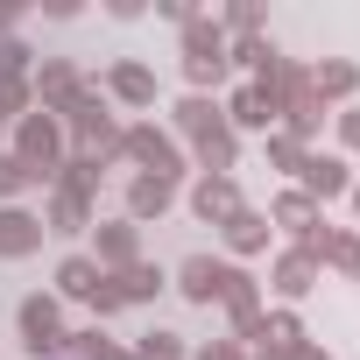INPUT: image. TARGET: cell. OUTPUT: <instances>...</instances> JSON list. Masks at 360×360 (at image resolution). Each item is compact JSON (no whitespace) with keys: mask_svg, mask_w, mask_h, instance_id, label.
Here are the masks:
<instances>
[{"mask_svg":"<svg viewBox=\"0 0 360 360\" xmlns=\"http://www.w3.org/2000/svg\"><path fill=\"white\" fill-rule=\"evenodd\" d=\"M64 120V141H78V155H99V162H120V120H113V106H106V92L85 78V92L57 113Z\"/></svg>","mask_w":360,"mask_h":360,"instance_id":"cell-1","label":"cell"},{"mask_svg":"<svg viewBox=\"0 0 360 360\" xmlns=\"http://www.w3.org/2000/svg\"><path fill=\"white\" fill-rule=\"evenodd\" d=\"M8 134H15V148H8V155L36 176V184H57V169H64V155H71L64 120H57V113H22Z\"/></svg>","mask_w":360,"mask_h":360,"instance_id":"cell-2","label":"cell"},{"mask_svg":"<svg viewBox=\"0 0 360 360\" xmlns=\"http://www.w3.org/2000/svg\"><path fill=\"white\" fill-rule=\"evenodd\" d=\"M120 162H134V176H162V184H184V169H191V155L176 148V134L155 127V120L120 127Z\"/></svg>","mask_w":360,"mask_h":360,"instance_id":"cell-3","label":"cell"},{"mask_svg":"<svg viewBox=\"0 0 360 360\" xmlns=\"http://www.w3.org/2000/svg\"><path fill=\"white\" fill-rule=\"evenodd\" d=\"M169 283H176V297H184V304L212 311V304H226V290L240 283V269H233V262H219V255H184Z\"/></svg>","mask_w":360,"mask_h":360,"instance_id":"cell-4","label":"cell"},{"mask_svg":"<svg viewBox=\"0 0 360 360\" xmlns=\"http://www.w3.org/2000/svg\"><path fill=\"white\" fill-rule=\"evenodd\" d=\"M15 325H22V346L36 360H57L64 353V304L57 297H22L15 304Z\"/></svg>","mask_w":360,"mask_h":360,"instance_id":"cell-5","label":"cell"},{"mask_svg":"<svg viewBox=\"0 0 360 360\" xmlns=\"http://www.w3.org/2000/svg\"><path fill=\"white\" fill-rule=\"evenodd\" d=\"M29 92H36V113H64V106L85 92V71H78L71 57H43V64L29 71Z\"/></svg>","mask_w":360,"mask_h":360,"instance_id":"cell-6","label":"cell"},{"mask_svg":"<svg viewBox=\"0 0 360 360\" xmlns=\"http://www.w3.org/2000/svg\"><path fill=\"white\" fill-rule=\"evenodd\" d=\"M99 92H106L113 106H127V113H148V106H155V71H148L141 57H113L106 78H99Z\"/></svg>","mask_w":360,"mask_h":360,"instance_id":"cell-7","label":"cell"},{"mask_svg":"<svg viewBox=\"0 0 360 360\" xmlns=\"http://www.w3.org/2000/svg\"><path fill=\"white\" fill-rule=\"evenodd\" d=\"M297 191L325 212L332 198H346V191H353V162H346V155H318V148H311V155H304V169H297Z\"/></svg>","mask_w":360,"mask_h":360,"instance_id":"cell-8","label":"cell"},{"mask_svg":"<svg viewBox=\"0 0 360 360\" xmlns=\"http://www.w3.org/2000/svg\"><path fill=\"white\" fill-rule=\"evenodd\" d=\"M318 283H325V269L311 262V248H283V255L269 262V290H276V297H283L290 311H297V304H304V297H311Z\"/></svg>","mask_w":360,"mask_h":360,"instance_id":"cell-9","label":"cell"},{"mask_svg":"<svg viewBox=\"0 0 360 360\" xmlns=\"http://www.w3.org/2000/svg\"><path fill=\"white\" fill-rule=\"evenodd\" d=\"M226 127V106L219 99H198V92H184L169 106V134H176V148H198V141H212Z\"/></svg>","mask_w":360,"mask_h":360,"instance_id":"cell-10","label":"cell"},{"mask_svg":"<svg viewBox=\"0 0 360 360\" xmlns=\"http://www.w3.org/2000/svg\"><path fill=\"white\" fill-rule=\"evenodd\" d=\"M184 205H191V219H198V226H226L248 198H240V184H233V176H191Z\"/></svg>","mask_w":360,"mask_h":360,"instance_id":"cell-11","label":"cell"},{"mask_svg":"<svg viewBox=\"0 0 360 360\" xmlns=\"http://www.w3.org/2000/svg\"><path fill=\"white\" fill-rule=\"evenodd\" d=\"M92 262H99L106 276L134 269V262H141V226H134V219H99V226H92Z\"/></svg>","mask_w":360,"mask_h":360,"instance_id":"cell-12","label":"cell"},{"mask_svg":"<svg viewBox=\"0 0 360 360\" xmlns=\"http://www.w3.org/2000/svg\"><path fill=\"white\" fill-rule=\"evenodd\" d=\"M304 248H311V262H318V269H332V276L360 283V226H318Z\"/></svg>","mask_w":360,"mask_h":360,"instance_id":"cell-13","label":"cell"},{"mask_svg":"<svg viewBox=\"0 0 360 360\" xmlns=\"http://www.w3.org/2000/svg\"><path fill=\"white\" fill-rule=\"evenodd\" d=\"M219 106H226V127L233 134H276L283 127V113H276V99L262 85H233V99H219Z\"/></svg>","mask_w":360,"mask_h":360,"instance_id":"cell-14","label":"cell"},{"mask_svg":"<svg viewBox=\"0 0 360 360\" xmlns=\"http://www.w3.org/2000/svg\"><path fill=\"white\" fill-rule=\"evenodd\" d=\"M269 226H276V233H283L290 248H304V240H311V233L325 226V212H318V205H311V198H304V191L290 184V191H276V198H269Z\"/></svg>","mask_w":360,"mask_h":360,"instance_id":"cell-15","label":"cell"},{"mask_svg":"<svg viewBox=\"0 0 360 360\" xmlns=\"http://www.w3.org/2000/svg\"><path fill=\"white\" fill-rule=\"evenodd\" d=\"M219 240H226V255H233V269L240 262H255V255H269V240H276V226H269V212H255V205H240L226 226H219Z\"/></svg>","mask_w":360,"mask_h":360,"instance_id":"cell-16","label":"cell"},{"mask_svg":"<svg viewBox=\"0 0 360 360\" xmlns=\"http://www.w3.org/2000/svg\"><path fill=\"white\" fill-rule=\"evenodd\" d=\"M43 212H29V205H0V262H29L36 248H43Z\"/></svg>","mask_w":360,"mask_h":360,"instance_id":"cell-17","label":"cell"},{"mask_svg":"<svg viewBox=\"0 0 360 360\" xmlns=\"http://www.w3.org/2000/svg\"><path fill=\"white\" fill-rule=\"evenodd\" d=\"M304 339H311V332H304V318H297L290 304L262 311V325H255V353H276V360H290V353H297Z\"/></svg>","mask_w":360,"mask_h":360,"instance_id":"cell-18","label":"cell"},{"mask_svg":"<svg viewBox=\"0 0 360 360\" xmlns=\"http://www.w3.org/2000/svg\"><path fill=\"white\" fill-rule=\"evenodd\" d=\"M311 92H318L325 106H353V92H360V64H353V57H318V64H311Z\"/></svg>","mask_w":360,"mask_h":360,"instance_id":"cell-19","label":"cell"},{"mask_svg":"<svg viewBox=\"0 0 360 360\" xmlns=\"http://www.w3.org/2000/svg\"><path fill=\"white\" fill-rule=\"evenodd\" d=\"M99 283H106V269H99L92 255H64V262H57V290H50V297H57V304H92V290H99Z\"/></svg>","mask_w":360,"mask_h":360,"instance_id":"cell-20","label":"cell"},{"mask_svg":"<svg viewBox=\"0 0 360 360\" xmlns=\"http://www.w3.org/2000/svg\"><path fill=\"white\" fill-rule=\"evenodd\" d=\"M219 311H226V325H233V339L248 346V339H255V325H262V311H269V304H262V283H255V276L240 269V283L226 290V304H219Z\"/></svg>","mask_w":360,"mask_h":360,"instance_id":"cell-21","label":"cell"},{"mask_svg":"<svg viewBox=\"0 0 360 360\" xmlns=\"http://www.w3.org/2000/svg\"><path fill=\"white\" fill-rule=\"evenodd\" d=\"M176 198H184V184H162V176H134V184H127V219H134V226H148V219H162Z\"/></svg>","mask_w":360,"mask_h":360,"instance_id":"cell-22","label":"cell"},{"mask_svg":"<svg viewBox=\"0 0 360 360\" xmlns=\"http://www.w3.org/2000/svg\"><path fill=\"white\" fill-rule=\"evenodd\" d=\"M43 226L50 233H92L99 226V212H92V198H71V191H50V205H43Z\"/></svg>","mask_w":360,"mask_h":360,"instance_id":"cell-23","label":"cell"},{"mask_svg":"<svg viewBox=\"0 0 360 360\" xmlns=\"http://www.w3.org/2000/svg\"><path fill=\"white\" fill-rule=\"evenodd\" d=\"M99 184H106V162H99V155H78V148H71L50 191H71V198H99Z\"/></svg>","mask_w":360,"mask_h":360,"instance_id":"cell-24","label":"cell"},{"mask_svg":"<svg viewBox=\"0 0 360 360\" xmlns=\"http://www.w3.org/2000/svg\"><path fill=\"white\" fill-rule=\"evenodd\" d=\"M113 290H120V304H155L162 290H169V276L155 269V262H134V269H120V276H106Z\"/></svg>","mask_w":360,"mask_h":360,"instance_id":"cell-25","label":"cell"},{"mask_svg":"<svg viewBox=\"0 0 360 360\" xmlns=\"http://www.w3.org/2000/svg\"><path fill=\"white\" fill-rule=\"evenodd\" d=\"M176 43H184V64H191V57H226V36H219L212 15H191L184 29H176Z\"/></svg>","mask_w":360,"mask_h":360,"instance_id":"cell-26","label":"cell"},{"mask_svg":"<svg viewBox=\"0 0 360 360\" xmlns=\"http://www.w3.org/2000/svg\"><path fill=\"white\" fill-rule=\"evenodd\" d=\"M276 57H283V50H276L269 36H240V43H226V64H240V71H248V85H255Z\"/></svg>","mask_w":360,"mask_h":360,"instance_id":"cell-27","label":"cell"},{"mask_svg":"<svg viewBox=\"0 0 360 360\" xmlns=\"http://www.w3.org/2000/svg\"><path fill=\"white\" fill-rule=\"evenodd\" d=\"M113 353H120V346H113L99 325H85V332H64V353H57V360H113Z\"/></svg>","mask_w":360,"mask_h":360,"instance_id":"cell-28","label":"cell"},{"mask_svg":"<svg viewBox=\"0 0 360 360\" xmlns=\"http://www.w3.org/2000/svg\"><path fill=\"white\" fill-rule=\"evenodd\" d=\"M219 36H226V43L262 36V8H255V0H226V8H219Z\"/></svg>","mask_w":360,"mask_h":360,"instance_id":"cell-29","label":"cell"},{"mask_svg":"<svg viewBox=\"0 0 360 360\" xmlns=\"http://www.w3.org/2000/svg\"><path fill=\"white\" fill-rule=\"evenodd\" d=\"M29 71H36V50L22 36H0V85H22Z\"/></svg>","mask_w":360,"mask_h":360,"instance_id":"cell-30","label":"cell"},{"mask_svg":"<svg viewBox=\"0 0 360 360\" xmlns=\"http://www.w3.org/2000/svg\"><path fill=\"white\" fill-rule=\"evenodd\" d=\"M127 353H134V360H191V346L176 339V332H141Z\"/></svg>","mask_w":360,"mask_h":360,"instance_id":"cell-31","label":"cell"},{"mask_svg":"<svg viewBox=\"0 0 360 360\" xmlns=\"http://www.w3.org/2000/svg\"><path fill=\"white\" fill-rule=\"evenodd\" d=\"M262 148H269V169H276V176H290V184H297V169H304V155H311V148H297L290 134H262Z\"/></svg>","mask_w":360,"mask_h":360,"instance_id":"cell-32","label":"cell"},{"mask_svg":"<svg viewBox=\"0 0 360 360\" xmlns=\"http://www.w3.org/2000/svg\"><path fill=\"white\" fill-rule=\"evenodd\" d=\"M22 191H36V176H29V169L8 155V148H0V205H15Z\"/></svg>","mask_w":360,"mask_h":360,"instance_id":"cell-33","label":"cell"},{"mask_svg":"<svg viewBox=\"0 0 360 360\" xmlns=\"http://www.w3.org/2000/svg\"><path fill=\"white\" fill-rule=\"evenodd\" d=\"M332 127H339V155H360V106L332 113Z\"/></svg>","mask_w":360,"mask_h":360,"instance_id":"cell-34","label":"cell"},{"mask_svg":"<svg viewBox=\"0 0 360 360\" xmlns=\"http://www.w3.org/2000/svg\"><path fill=\"white\" fill-rule=\"evenodd\" d=\"M120 311H127V304H120V290H113V283H99V290H92V318H120Z\"/></svg>","mask_w":360,"mask_h":360,"instance_id":"cell-35","label":"cell"},{"mask_svg":"<svg viewBox=\"0 0 360 360\" xmlns=\"http://www.w3.org/2000/svg\"><path fill=\"white\" fill-rule=\"evenodd\" d=\"M191 360H248V346H240V339H212V346H198Z\"/></svg>","mask_w":360,"mask_h":360,"instance_id":"cell-36","label":"cell"},{"mask_svg":"<svg viewBox=\"0 0 360 360\" xmlns=\"http://www.w3.org/2000/svg\"><path fill=\"white\" fill-rule=\"evenodd\" d=\"M155 15H162V22H176V29H184V22H191L198 8H191V0H155Z\"/></svg>","mask_w":360,"mask_h":360,"instance_id":"cell-37","label":"cell"},{"mask_svg":"<svg viewBox=\"0 0 360 360\" xmlns=\"http://www.w3.org/2000/svg\"><path fill=\"white\" fill-rule=\"evenodd\" d=\"M22 29V0H0V36H15Z\"/></svg>","mask_w":360,"mask_h":360,"instance_id":"cell-38","label":"cell"},{"mask_svg":"<svg viewBox=\"0 0 360 360\" xmlns=\"http://www.w3.org/2000/svg\"><path fill=\"white\" fill-rule=\"evenodd\" d=\"M290 360H332V353H325V346H318V339H304V346H297V353H290Z\"/></svg>","mask_w":360,"mask_h":360,"instance_id":"cell-39","label":"cell"},{"mask_svg":"<svg viewBox=\"0 0 360 360\" xmlns=\"http://www.w3.org/2000/svg\"><path fill=\"white\" fill-rule=\"evenodd\" d=\"M346 205H353V226H360V184H353V191H346Z\"/></svg>","mask_w":360,"mask_h":360,"instance_id":"cell-40","label":"cell"},{"mask_svg":"<svg viewBox=\"0 0 360 360\" xmlns=\"http://www.w3.org/2000/svg\"><path fill=\"white\" fill-rule=\"evenodd\" d=\"M248 360H276V353H248Z\"/></svg>","mask_w":360,"mask_h":360,"instance_id":"cell-41","label":"cell"},{"mask_svg":"<svg viewBox=\"0 0 360 360\" xmlns=\"http://www.w3.org/2000/svg\"><path fill=\"white\" fill-rule=\"evenodd\" d=\"M113 360H134V353H127V346H120V353H113Z\"/></svg>","mask_w":360,"mask_h":360,"instance_id":"cell-42","label":"cell"},{"mask_svg":"<svg viewBox=\"0 0 360 360\" xmlns=\"http://www.w3.org/2000/svg\"><path fill=\"white\" fill-rule=\"evenodd\" d=\"M0 141H8V120H0Z\"/></svg>","mask_w":360,"mask_h":360,"instance_id":"cell-43","label":"cell"}]
</instances>
